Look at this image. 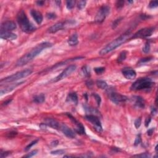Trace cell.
I'll return each instance as SVG.
<instances>
[{
  "label": "cell",
  "instance_id": "cell-22",
  "mask_svg": "<svg viewBox=\"0 0 158 158\" xmlns=\"http://www.w3.org/2000/svg\"><path fill=\"white\" fill-rule=\"evenodd\" d=\"M67 101L72 102L74 104H77L78 103L77 95L75 93H70L67 97Z\"/></svg>",
  "mask_w": 158,
  "mask_h": 158
},
{
  "label": "cell",
  "instance_id": "cell-2",
  "mask_svg": "<svg viewBox=\"0 0 158 158\" xmlns=\"http://www.w3.org/2000/svg\"><path fill=\"white\" fill-rule=\"evenodd\" d=\"M130 36V32L128 31L125 32V33L122 35L120 36L119 38L115 39L114 41H112V42L109 43L107 46H106V47L102 49L100 52V55H105V54H107L108 53L111 52V51L114 50L115 49L117 48L120 47L122 44L125 43V41L129 38Z\"/></svg>",
  "mask_w": 158,
  "mask_h": 158
},
{
  "label": "cell",
  "instance_id": "cell-4",
  "mask_svg": "<svg viewBox=\"0 0 158 158\" xmlns=\"http://www.w3.org/2000/svg\"><path fill=\"white\" fill-rule=\"evenodd\" d=\"M154 83L149 78H140L135 81L131 86V90L138 91L143 90H148L151 88Z\"/></svg>",
  "mask_w": 158,
  "mask_h": 158
},
{
  "label": "cell",
  "instance_id": "cell-24",
  "mask_svg": "<svg viewBox=\"0 0 158 158\" xmlns=\"http://www.w3.org/2000/svg\"><path fill=\"white\" fill-rule=\"evenodd\" d=\"M44 100H45V95L43 94V93L37 95L33 99L35 103H37V104H40V103H43Z\"/></svg>",
  "mask_w": 158,
  "mask_h": 158
},
{
  "label": "cell",
  "instance_id": "cell-35",
  "mask_svg": "<svg viewBox=\"0 0 158 158\" xmlns=\"http://www.w3.org/2000/svg\"><path fill=\"white\" fill-rule=\"evenodd\" d=\"M105 71V68L104 67H97L95 69V72L97 74H101Z\"/></svg>",
  "mask_w": 158,
  "mask_h": 158
},
{
  "label": "cell",
  "instance_id": "cell-33",
  "mask_svg": "<svg viewBox=\"0 0 158 158\" xmlns=\"http://www.w3.org/2000/svg\"><path fill=\"white\" fill-rule=\"evenodd\" d=\"M93 96L95 98V100H96V102H97L98 105L100 106V103H101V97H100V95L96 94V93H93Z\"/></svg>",
  "mask_w": 158,
  "mask_h": 158
},
{
  "label": "cell",
  "instance_id": "cell-7",
  "mask_svg": "<svg viewBox=\"0 0 158 158\" xmlns=\"http://www.w3.org/2000/svg\"><path fill=\"white\" fill-rule=\"evenodd\" d=\"M154 31V27H149V28H145L140 30L137 33L133 35L132 37V38H144L148 37H150L153 33Z\"/></svg>",
  "mask_w": 158,
  "mask_h": 158
},
{
  "label": "cell",
  "instance_id": "cell-31",
  "mask_svg": "<svg viewBox=\"0 0 158 158\" xmlns=\"http://www.w3.org/2000/svg\"><path fill=\"white\" fill-rule=\"evenodd\" d=\"M65 153V151L62 150V149H58V150L53 151L51 152V154L53 155H61Z\"/></svg>",
  "mask_w": 158,
  "mask_h": 158
},
{
  "label": "cell",
  "instance_id": "cell-45",
  "mask_svg": "<svg viewBox=\"0 0 158 158\" xmlns=\"http://www.w3.org/2000/svg\"><path fill=\"white\" fill-rule=\"evenodd\" d=\"M151 121V119L150 117H147V118L146 119V120H145V126L148 127V125H149Z\"/></svg>",
  "mask_w": 158,
  "mask_h": 158
},
{
  "label": "cell",
  "instance_id": "cell-17",
  "mask_svg": "<svg viewBox=\"0 0 158 158\" xmlns=\"http://www.w3.org/2000/svg\"><path fill=\"white\" fill-rule=\"evenodd\" d=\"M44 124L51 128H54V129L58 130L59 129L60 127V124L58 121H56L55 119H53L51 118H47L44 119Z\"/></svg>",
  "mask_w": 158,
  "mask_h": 158
},
{
  "label": "cell",
  "instance_id": "cell-12",
  "mask_svg": "<svg viewBox=\"0 0 158 158\" xmlns=\"http://www.w3.org/2000/svg\"><path fill=\"white\" fill-rule=\"evenodd\" d=\"M59 129L61 130V132L63 133L64 135H65L67 137H68V138H75V133H74L73 131L67 126V125H65V124H60Z\"/></svg>",
  "mask_w": 158,
  "mask_h": 158
},
{
  "label": "cell",
  "instance_id": "cell-20",
  "mask_svg": "<svg viewBox=\"0 0 158 158\" xmlns=\"http://www.w3.org/2000/svg\"><path fill=\"white\" fill-rule=\"evenodd\" d=\"M133 100L134 101V104L138 108H144L145 107V101L143 98L140 96H134Z\"/></svg>",
  "mask_w": 158,
  "mask_h": 158
},
{
  "label": "cell",
  "instance_id": "cell-19",
  "mask_svg": "<svg viewBox=\"0 0 158 158\" xmlns=\"http://www.w3.org/2000/svg\"><path fill=\"white\" fill-rule=\"evenodd\" d=\"M64 22H58V23L55 24L53 26H52L51 27L49 28L48 29V32L50 33H54L56 32H57L59 30H61L64 28Z\"/></svg>",
  "mask_w": 158,
  "mask_h": 158
},
{
  "label": "cell",
  "instance_id": "cell-34",
  "mask_svg": "<svg viewBox=\"0 0 158 158\" xmlns=\"http://www.w3.org/2000/svg\"><path fill=\"white\" fill-rule=\"evenodd\" d=\"M158 5V3L157 1H151L149 4V8L153 9V8H157Z\"/></svg>",
  "mask_w": 158,
  "mask_h": 158
},
{
  "label": "cell",
  "instance_id": "cell-40",
  "mask_svg": "<svg viewBox=\"0 0 158 158\" xmlns=\"http://www.w3.org/2000/svg\"><path fill=\"white\" fill-rule=\"evenodd\" d=\"M47 17L48 19H55L56 17V16L55 14L51 13H51L47 14Z\"/></svg>",
  "mask_w": 158,
  "mask_h": 158
},
{
  "label": "cell",
  "instance_id": "cell-48",
  "mask_svg": "<svg viewBox=\"0 0 158 158\" xmlns=\"http://www.w3.org/2000/svg\"><path fill=\"white\" fill-rule=\"evenodd\" d=\"M156 112H157V110H156V109L154 108V107L153 108V107H152V109H151L152 114H153V115H154V114H156Z\"/></svg>",
  "mask_w": 158,
  "mask_h": 158
},
{
  "label": "cell",
  "instance_id": "cell-16",
  "mask_svg": "<svg viewBox=\"0 0 158 158\" xmlns=\"http://www.w3.org/2000/svg\"><path fill=\"white\" fill-rule=\"evenodd\" d=\"M30 14H31V16L33 18L35 21L37 22L38 24H41L43 19V16L41 12L37 10H35V9H32L30 11Z\"/></svg>",
  "mask_w": 158,
  "mask_h": 158
},
{
  "label": "cell",
  "instance_id": "cell-38",
  "mask_svg": "<svg viewBox=\"0 0 158 158\" xmlns=\"http://www.w3.org/2000/svg\"><path fill=\"white\" fill-rule=\"evenodd\" d=\"M141 124H142V119H141L140 117L137 119L135 121V126L137 128H138L140 127Z\"/></svg>",
  "mask_w": 158,
  "mask_h": 158
},
{
  "label": "cell",
  "instance_id": "cell-32",
  "mask_svg": "<svg viewBox=\"0 0 158 158\" xmlns=\"http://www.w3.org/2000/svg\"><path fill=\"white\" fill-rule=\"evenodd\" d=\"M37 142H38V140H36L33 141L32 143H30L29 144V145H27V146H26V148H25V151H29V149H30V148L33 146V145H35Z\"/></svg>",
  "mask_w": 158,
  "mask_h": 158
},
{
  "label": "cell",
  "instance_id": "cell-6",
  "mask_svg": "<svg viewBox=\"0 0 158 158\" xmlns=\"http://www.w3.org/2000/svg\"><path fill=\"white\" fill-rule=\"evenodd\" d=\"M110 8L108 6H103L98 11L95 17V21L98 23L103 22L106 17L109 14Z\"/></svg>",
  "mask_w": 158,
  "mask_h": 158
},
{
  "label": "cell",
  "instance_id": "cell-49",
  "mask_svg": "<svg viewBox=\"0 0 158 158\" xmlns=\"http://www.w3.org/2000/svg\"><path fill=\"white\" fill-rule=\"evenodd\" d=\"M55 2H56V3H58V6L60 5V4H61V1H55Z\"/></svg>",
  "mask_w": 158,
  "mask_h": 158
},
{
  "label": "cell",
  "instance_id": "cell-11",
  "mask_svg": "<svg viewBox=\"0 0 158 158\" xmlns=\"http://www.w3.org/2000/svg\"><path fill=\"white\" fill-rule=\"evenodd\" d=\"M17 26L16 23L13 21L8 20L1 24V32H11L12 30H15Z\"/></svg>",
  "mask_w": 158,
  "mask_h": 158
},
{
  "label": "cell",
  "instance_id": "cell-37",
  "mask_svg": "<svg viewBox=\"0 0 158 158\" xmlns=\"http://www.w3.org/2000/svg\"><path fill=\"white\" fill-rule=\"evenodd\" d=\"M38 153V151L37 150H33L32 151V152H30V153L27 154L26 155V156H24V157H33V156L37 154V153Z\"/></svg>",
  "mask_w": 158,
  "mask_h": 158
},
{
  "label": "cell",
  "instance_id": "cell-28",
  "mask_svg": "<svg viewBox=\"0 0 158 158\" xmlns=\"http://www.w3.org/2000/svg\"><path fill=\"white\" fill-rule=\"evenodd\" d=\"M75 1H67L66 2V6L68 9H72L75 5Z\"/></svg>",
  "mask_w": 158,
  "mask_h": 158
},
{
  "label": "cell",
  "instance_id": "cell-25",
  "mask_svg": "<svg viewBox=\"0 0 158 158\" xmlns=\"http://www.w3.org/2000/svg\"><path fill=\"white\" fill-rule=\"evenodd\" d=\"M127 54V52L125 51H122V52H121V53H120L119 56L118 58H117V62H118L119 63H121V62H123V61L126 59Z\"/></svg>",
  "mask_w": 158,
  "mask_h": 158
},
{
  "label": "cell",
  "instance_id": "cell-18",
  "mask_svg": "<svg viewBox=\"0 0 158 158\" xmlns=\"http://www.w3.org/2000/svg\"><path fill=\"white\" fill-rule=\"evenodd\" d=\"M0 37L1 38L6 40H16L17 36L15 33H12L11 32H1Z\"/></svg>",
  "mask_w": 158,
  "mask_h": 158
},
{
  "label": "cell",
  "instance_id": "cell-14",
  "mask_svg": "<svg viewBox=\"0 0 158 158\" xmlns=\"http://www.w3.org/2000/svg\"><path fill=\"white\" fill-rule=\"evenodd\" d=\"M67 115L68 117H69L71 120H72V121L73 122L74 124L76 125V128H75V130H76V132L77 133H79L80 134H82V135L85 134V127H83V125H82L80 122H78L77 121V120L73 117V116H72L69 114H67Z\"/></svg>",
  "mask_w": 158,
  "mask_h": 158
},
{
  "label": "cell",
  "instance_id": "cell-41",
  "mask_svg": "<svg viewBox=\"0 0 158 158\" xmlns=\"http://www.w3.org/2000/svg\"><path fill=\"white\" fill-rule=\"evenodd\" d=\"M124 1H117V3H116V6H117V8H121L124 6Z\"/></svg>",
  "mask_w": 158,
  "mask_h": 158
},
{
  "label": "cell",
  "instance_id": "cell-8",
  "mask_svg": "<svg viewBox=\"0 0 158 158\" xmlns=\"http://www.w3.org/2000/svg\"><path fill=\"white\" fill-rule=\"evenodd\" d=\"M77 66L75 65H71L69 66H68L65 69L64 71H62V72H61L58 76H57L55 79L53 80V82H57L58 81L61 80L65 79L67 77H68L69 75H71L74 71H75L76 69Z\"/></svg>",
  "mask_w": 158,
  "mask_h": 158
},
{
  "label": "cell",
  "instance_id": "cell-29",
  "mask_svg": "<svg viewBox=\"0 0 158 158\" xmlns=\"http://www.w3.org/2000/svg\"><path fill=\"white\" fill-rule=\"evenodd\" d=\"M82 71H83V73L84 74L85 76H89L90 75V69L87 65H85L83 67L82 69Z\"/></svg>",
  "mask_w": 158,
  "mask_h": 158
},
{
  "label": "cell",
  "instance_id": "cell-15",
  "mask_svg": "<svg viewBox=\"0 0 158 158\" xmlns=\"http://www.w3.org/2000/svg\"><path fill=\"white\" fill-rule=\"evenodd\" d=\"M25 82H17V83H12V84L8 85V86H6L5 88H2L1 90V95H2L6 94V93H9V92H12V90H14L16 87L19 86V85H22V83H24Z\"/></svg>",
  "mask_w": 158,
  "mask_h": 158
},
{
  "label": "cell",
  "instance_id": "cell-43",
  "mask_svg": "<svg viewBox=\"0 0 158 158\" xmlns=\"http://www.w3.org/2000/svg\"><path fill=\"white\" fill-rule=\"evenodd\" d=\"M151 59V58H146L142 59L139 61V64H143V63H144V62H148V61H150Z\"/></svg>",
  "mask_w": 158,
  "mask_h": 158
},
{
  "label": "cell",
  "instance_id": "cell-5",
  "mask_svg": "<svg viewBox=\"0 0 158 158\" xmlns=\"http://www.w3.org/2000/svg\"><path fill=\"white\" fill-rule=\"evenodd\" d=\"M32 73V70L27 69L24 70V71L17 72V73L13 74L12 75H10V76L5 78V79H2L1 80V83H3V82H5V83H9V82H14V81L17 80L22 79L23 78H26L27 77L29 76Z\"/></svg>",
  "mask_w": 158,
  "mask_h": 158
},
{
  "label": "cell",
  "instance_id": "cell-27",
  "mask_svg": "<svg viewBox=\"0 0 158 158\" xmlns=\"http://www.w3.org/2000/svg\"><path fill=\"white\" fill-rule=\"evenodd\" d=\"M86 1H79L77 2V6L78 9L81 10V9H83V8L85 7V5H86Z\"/></svg>",
  "mask_w": 158,
  "mask_h": 158
},
{
  "label": "cell",
  "instance_id": "cell-47",
  "mask_svg": "<svg viewBox=\"0 0 158 158\" xmlns=\"http://www.w3.org/2000/svg\"><path fill=\"white\" fill-rule=\"evenodd\" d=\"M153 131H154V129H153V128H151V129L148 130V135H152V133H153Z\"/></svg>",
  "mask_w": 158,
  "mask_h": 158
},
{
  "label": "cell",
  "instance_id": "cell-26",
  "mask_svg": "<svg viewBox=\"0 0 158 158\" xmlns=\"http://www.w3.org/2000/svg\"><path fill=\"white\" fill-rule=\"evenodd\" d=\"M96 85H97L98 87L101 89H103V90H104L107 88V84L106 83V82L103 80H98L96 82Z\"/></svg>",
  "mask_w": 158,
  "mask_h": 158
},
{
  "label": "cell",
  "instance_id": "cell-10",
  "mask_svg": "<svg viewBox=\"0 0 158 158\" xmlns=\"http://www.w3.org/2000/svg\"><path fill=\"white\" fill-rule=\"evenodd\" d=\"M109 98L110 100L116 104H123V103H125L127 100H128L127 96L119 94V93H115V92H112V93H110Z\"/></svg>",
  "mask_w": 158,
  "mask_h": 158
},
{
  "label": "cell",
  "instance_id": "cell-36",
  "mask_svg": "<svg viewBox=\"0 0 158 158\" xmlns=\"http://www.w3.org/2000/svg\"><path fill=\"white\" fill-rule=\"evenodd\" d=\"M133 157H142V158H147V157H150L151 156L148 153H142L141 154H138V155H135L133 156Z\"/></svg>",
  "mask_w": 158,
  "mask_h": 158
},
{
  "label": "cell",
  "instance_id": "cell-30",
  "mask_svg": "<svg viewBox=\"0 0 158 158\" xmlns=\"http://www.w3.org/2000/svg\"><path fill=\"white\" fill-rule=\"evenodd\" d=\"M150 44H149V43H146L144 45V47H143V52H144L145 53H148L150 51Z\"/></svg>",
  "mask_w": 158,
  "mask_h": 158
},
{
  "label": "cell",
  "instance_id": "cell-44",
  "mask_svg": "<svg viewBox=\"0 0 158 158\" xmlns=\"http://www.w3.org/2000/svg\"><path fill=\"white\" fill-rule=\"evenodd\" d=\"M9 152H7V151H5V152H1V158H3L5 157H7L8 155L9 154Z\"/></svg>",
  "mask_w": 158,
  "mask_h": 158
},
{
  "label": "cell",
  "instance_id": "cell-9",
  "mask_svg": "<svg viewBox=\"0 0 158 158\" xmlns=\"http://www.w3.org/2000/svg\"><path fill=\"white\" fill-rule=\"evenodd\" d=\"M85 119L94 125L95 129L97 130V131L101 132L103 130L101 123L100 120L99 119V118L97 116L95 115H92V114H88V115L85 116Z\"/></svg>",
  "mask_w": 158,
  "mask_h": 158
},
{
  "label": "cell",
  "instance_id": "cell-23",
  "mask_svg": "<svg viewBox=\"0 0 158 158\" xmlns=\"http://www.w3.org/2000/svg\"><path fill=\"white\" fill-rule=\"evenodd\" d=\"M84 109L86 111V112L88 114H92V115H95V116H98L100 115V112L96 109L93 108V107H90L88 106H85Z\"/></svg>",
  "mask_w": 158,
  "mask_h": 158
},
{
  "label": "cell",
  "instance_id": "cell-21",
  "mask_svg": "<svg viewBox=\"0 0 158 158\" xmlns=\"http://www.w3.org/2000/svg\"><path fill=\"white\" fill-rule=\"evenodd\" d=\"M67 43L70 46H72V47L77 45V44H78V43H79L77 34L74 33V34L72 35L69 37V38L68 39Z\"/></svg>",
  "mask_w": 158,
  "mask_h": 158
},
{
  "label": "cell",
  "instance_id": "cell-46",
  "mask_svg": "<svg viewBox=\"0 0 158 158\" xmlns=\"http://www.w3.org/2000/svg\"><path fill=\"white\" fill-rule=\"evenodd\" d=\"M37 4L38 6H42L44 5V1H37Z\"/></svg>",
  "mask_w": 158,
  "mask_h": 158
},
{
  "label": "cell",
  "instance_id": "cell-13",
  "mask_svg": "<svg viewBox=\"0 0 158 158\" xmlns=\"http://www.w3.org/2000/svg\"><path fill=\"white\" fill-rule=\"evenodd\" d=\"M123 75L128 80H133L135 79L137 76V73L132 68L125 67L123 69L122 71Z\"/></svg>",
  "mask_w": 158,
  "mask_h": 158
},
{
  "label": "cell",
  "instance_id": "cell-42",
  "mask_svg": "<svg viewBox=\"0 0 158 158\" xmlns=\"http://www.w3.org/2000/svg\"><path fill=\"white\" fill-rule=\"evenodd\" d=\"M141 143V137H140V135H138V136L137 137L136 139H135V146H137V145H139L140 143Z\"/></svg>",
  "mask_w": 158,
  "mask_h": 158
},
{
  "label": "cell",
  "instance_id": "cell-39",
  "mask_svg": "<svg viewBox=\"0 0 158 158\" xmlns=\"http://www.w3.org/2000/svg\"><path fill=\"white\" fill-rule=\"evenodd\" d=\"M121 19H122V18H119V19H116L115 21L113 22L112 29H115L116 27L118 26L119 24V22L121 21Z\"/></svg>",
  "mask_w": 158,
  "mask_h": 158
},
{
  "label": "cell",
  "instance_id": "cell-1",
  "mask_svg": "<svg viewBox=\"0 0 158 158\" xmlns=\"http://www.w3.org/2000/svg\"><path fill=\"white\" fill-rule=\"evenodd\" d=\"M52 46L53 44L49 42H43L40 43L35 48L32 49L31 51L26 53L25 55H24L23 56L19 59L17 61V62L16 65L17 66L20 67L26 65L30 61L33 60L36 56H37L39 54H40L43 50H44L46 48H48L51 47Z\"/></svg>",
  "mask_w": 158,
  "mask_h": 158
},
{
  "label": "cell",
  "instance_id": "cell-3",
  "mask_svg": "<svg viewBox=\"0 0 158 158\" xmlns=\"http://www.w3.org/2000/svg\"><path fill=\"white\" fill-rule=\"evenodd\" d=\"M17 20L23 32L30 33L36 30V27L29 21L26 14L24 11H20L17 16Z\"/></svg>",
  "mask_w": 158,
  "mask_h": 158
}]
</instances>
